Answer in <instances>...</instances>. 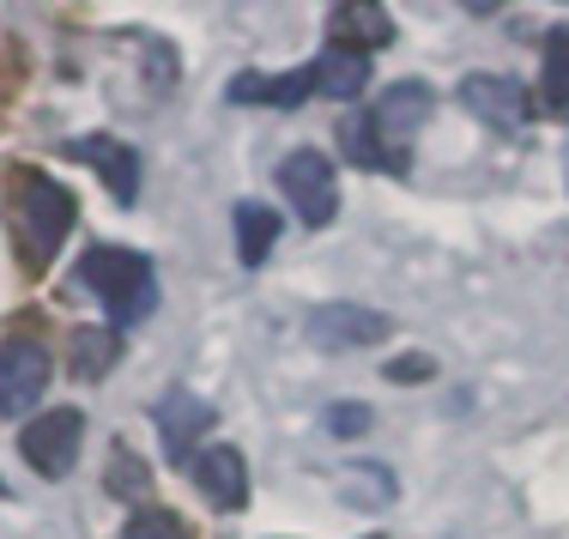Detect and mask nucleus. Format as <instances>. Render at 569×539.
Masks as SVG:
<instances>
[{"label":"nucleus","mask_w":569,"mask_h":539,"mask_svg":"<svg viewBox=\"0 0 569 539\" xmlns=\"http://www.w3.org/2000/svg\"><path fill=\"white\" fill-rule=\"evenodd\" d=\"M121 539H188L182 516H170V509H133Z\"/></svg>","instance_id":"nucleus-19"},{"label":"nucleus","mask_w":569,"mask_h":539,"mask_svg":"<svg viewBox=\"0 0 569 539\" xmlns=\"http://www.w3.org/2000/svg\"><path fill=\"white\" fill-rule=\"evenodd\" d=\"M370 539H382V533H370Z\"/></svg>","instance_id":"nucleus-24"},{"label":"nucleus","mask_w":569,"mask_h":539,"mask_svg":"<svg viewBox=\"0 0 569 539\" xmlns=\"http://www.w3.org/2000/svg\"><path fill=\"white\" fill-rule=\"evenodd\" d=\"M67 152H73V158H86V164L98 170L103 188H110V194L121 200V207H133V194H140V158H133L121 140H103V133H98V140H73Z\"/></svg>","instance_id":"nucleus-11"},{"label":"nucleus","mask_w":569,"mask_h":539,"mask_svg":"<svg viewBox=\"0 0 569 539\" xmlns=\"http://www.w3.org/2000/svg\"><path fill=\"white\" fill-rule=\"evenodd\" d=\"M49 376H56L49 346L31 340V333H7V340H0V412H7V419H24V412L43 400Z\"/></svg>","instance_id":"nucleus-4"},{"label":"nucleus","mask_w":569,"mask_h":539,"mask_svg":"<svg viewBox=\"0 0 569 539\" xmlns=\"http://www.w3.org/2000/svg\"><path fill=\"white\" fill-rule=\"evenodd\" d=\"M388 340V316L382 309H363V303H321L309 316V346L321 352H358V346Z\"/></svg>","instance_id":"nucleus-7"},{"label":"nucleus","mask_w":569,"mask_h":539,"mask_svg":"<svg viewBox=\"0 0 569 539\" xmlns=\"http://www.w3.org/2000/svg\"><path fill=\"white\" fill-rule=\"evenodd\" d=\"M346 491L358 497V503H388V497H395V479H388L382 467L363 461V467H351V473H346Z\"/></svg>","instance_id":"nucleus-20"},{"label":"nucleus","mask_w":569,"mask_h":539,"mask_svg":"<svg viewBox=\"0 0 569 539\" xmlns=\"http://www.w3.org/2000/svg\"><path fill=\"white\" fill-rule=\"evenodd\" d=\"M316 91L321 98H340V103H351L363 91V79H370V56H358V49H340V43H328V56H321L316 67Z\"/></svg>","instance_id":"nucleus-14"},{"label":"nucleus","mask_w":569,"mask_h":539,"mask_svg":"<svg viewBox=\"0 0 569 539\" xmlns=\"http://www.w3.org/2000/svg\"><path fill=\"white\" fill-rule=\"evenodd\" d=\"M116 333L110 328H79L73 333V370L86 376V382H98V376H110V363H116Z\"/></svg>","instance_id":"nucleus-16"},{"label":"nucleus","mask_w":569,"mask_h":539,"mask_svg":"<svg viewBox=\"0 0 569 539\" xmlns=\"http://www.w3.org/2000/svg\"><path fill=\"white\" fill-rule=\"evenodd\" d=\"M0 491H7V485H0Z\"/></svg>","instance_id":"nucleus-25"},{"label":"nucleus","mask_w":569,"mask_h":539,"mask_svg":"<svg viewBox=\"0 0 569 539\" xmlns=\"http://www.w3.org/2000/svg\"><path fill=\"white\" fill-rule=\"evenodd\" d=\"M230 224H237V254H242V267H261L267 249H273V237H279V212L261 207V200H242Z\"/></svg>","instance_id":"nucleus-15"},{"label":"nucleus","mask_w":569,"mask_h":539,"mask_svg":"<svg viewBox=\"0 0 569 539\" xmlns=\"http://www.w3.org/2000/svg\"><path fill=\"white\" fill-rule=\"evenodd\" d=\"M340 140H346V152L358 158V164H370V170H382V152H376V133H370V121H346L340 128Z\"/></svg>","instance_id":"nucleus-22"},{"label":"nucleus","mask_w":569,"mask_h":539,"mask_svg":"<svg viewBox=\"0 0 569 539\" xmlns=\"http://www.w3.org/2000/svg\"><path fill=\"white\" fill-rule=\"evenodd\" d=\"M370 419H376V412L363 407V400H340V407H328V430H333V437H363Z\"/></svg>","instance_id":"nucleus-21"},{"label":"nucleus","mask_w":569,"mask_h":539,"mask_svg":"<svg viewBox=\"0 0 569 539\" xmlns=\"http://www.w3.org/2000/svg\"><path fill=\"white\" fill-rule=\"evenodd\" d=\"M279 182H284V200L297 207V219L309 224V231H321V224H333V212H340V182H333V164L321 152H291L279 164Z\"/></svg>","instance_id":"nucleus-6"},{"label":"nucleus","mask_w":569,"mask_h":539,"mask_svg":"<svg viewBox=\"0 0 569 539\" xmlns=\"http://www.w3.org/2000/svg\"><path fill=\"white\" fill-rule=\"evenodd\" d=\"M328 31H333V43H340V49L370 56V49L395 43V12L376 7V0H340V7L328 12Z\"/></svg>","instance_id":"nucleus-10"},{"label":"nucleus","mask_w":569,"mask_h":539,"mask_svg":"<svg viewBox=\"0 0 569 539\" xmlns=\"http://www.w3.org/2000/svg\"><path fill=\"white\" fill-rule=\"evenodd\" d=\"M110 491L128 497V503H140V497L152 491V473H146V461L133 449H116L110 455Z\"/></svg>","instance_id":"nucleus-18"},{"label":"nucleus","mask_w":569,"mask_h":539,"mask_svg":"<svg viewBox=\"0 0 569 539\" xmlns=\"http://www.w3.org/2000/svg\"><path fill=\"white\" fill-rule=\"evenodd\" d=\"M79 279L98 291L103 316L116 328H140L146 316L158 309V279H152V261L133 249H116V242H98V249L79 254Z\"/></svg>","instance_id":"nucleus-2"},{"label":"nucleus","mask_w":569,"mask_h":539,"mask_svg":"<svg viewBox=\"0 0 569 539\" xmlns=\"http://www.w3.org/2000/svg\"><path fill=\"white\" fill-rule=\"evenodd\" d=\"M546 110L551 116H569V31L546 37Z\"/></svg>","instance_id":"nucleus-17"},{"label":"nucleus","mask_w":569,"mask_h":539,"mask_svg":"<svg viewBox=\"0 0 569 539\" xmlns=\"http://www.w3.org/2000/svg\"><path fill=\"white\" fill-rule=\"evenodd\" d=\"M188 473H194L200 497H207L212 509H242L249 503V461H242L237 449H200L194 461H188Z\"/></svg>","instance_id":"nucleus-9"},{"label":"nucleus","mask_w":569,"mask_h":539,"mask_svg":"<svg viewBox=\"0 0 569 539\" xmlns=\"http://www.w3.org/2000/svg\"><path fill=\"white\" fill-rule=\"evenodd\" d=\"M79 442H86V412H79V407H49L43 419L24 425L19 455L43 479H67V473H73V461H79Z\"/></svg>","instance_id":"nucleus-5"},{"label":"nucleus","mask_w":569,"mask_h":539,"mask_svg":"<svg viewBox=\"0 0 569 539\" xmlns=\"http://www.w3.org/2000/svg\"><path fill=\"white\" fill-rule=\"evenodd\" d=\"M460 103H467V110L479 116V121L503 128V133H521L527 116H533L527 91L515 86V79H503V73H472V79H460Z\"/></svg>","instance_id":"nucleus-8"},{"label":"nucleus","mask_w":569,"mask_h":539,"mask_svg":"<svg viewBox=\"0 0 569 539\" xmlns=\"http://www.w3.org/2000/svg\"><path fill=\"white\" fill-rule=\"evenodd\" d=\"M430 110H437V98H430V86H418V79H400V86H388L382 98H376V110L363 121H370V133H376L382 170H395V177L412 170V140L430 121Z\"/></svg>","instance_id":"nucleus-3"},{"label":"nucleus","mask_w":569,"mask_h":539,"mask_svg":"<svg viewBox=\"0 0 569 539\" xmlns=\"http://www.w3.org/2000/svg\"><path fill=\"white\" fill-rule=\"evenodd\" d=\"M158 430H164V449L176 461H188V442H200L212 430V407L200 395H188V388H170L158 400Z\"/></svg>","instance_id":"nucleus-12"},{"label":"nucleus","mask_w":569,"mask_h":539,"mask_svg":"<svg viewBox=\"0 0 569 539\" xmlns=\"http://www.w3.org/2000/svg\"><path fill=\"white\" fill-rule=\"evenodd\" d=\"M388 376H395V382H425L430 358H395V370H388Z\"/></svg>","instance_id":"nucleus-23"},{"label":"nucleus","mask_w":569,"mask_h":539,"mask_svg":"<svg viewBox=\"0 0 569 539\" xmlns=\"http://www.w3.org/2000/svg\"><path fill=\"white\" fill-rule=\"evenodd\" d=\"M12 237H19V261L31 267V273H43L49 261L61 254L67 231H73L79 207L73 194L56 182V177H37V170H12Z\"/></svg>","instance_id":"nucleus-1"},{"label":"nucleus","mask_w":569,"mask_h":539,"mask_svg":"<svg viewBox=\"0 0 569 539\" xmlns=\"http://www.w3.org/2000/svg\"><path fill=\"white\" fill-rule=\"evenodd\" d=\"M309 91H316V73H309V67H297V73H242V79H230V103H279V110H291V103H303Z\"/></svg>","instance_id":"nucleus-13"}]
</instances>
